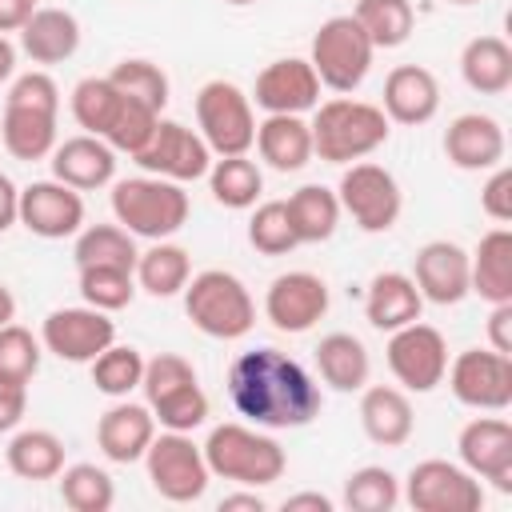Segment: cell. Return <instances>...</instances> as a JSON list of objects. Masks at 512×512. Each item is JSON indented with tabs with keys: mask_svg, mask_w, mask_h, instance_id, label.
Masks as SVG:
<instances>
[{
	"mask_svg": "<svg viewBox=\"0 0 512 512\" xmlns=\"http://www.w3.org/2000/svg\"><path fill=\"white\" fill-rule=\"evenodd\" d=\"M228 400L256 428H304L320 416L324 396L300 360L280 348H252L228 364Z\"/></svg>",
	"mask_w": 512,
	"mask_h": 512,
	"instance_id": "cell-1",
	"label": "cell"
},
{
	"mask_svg": "<svg viewBox=\"0 0 512 512\" xmlns=\"http://www.w3.org/2000/svg\"><path fill=\"white\" fill-rule=\"evenodd\" d=\"M308 128H312V152L328 164H356L376 148H384L392 132L380 104L352 96H332L316 104Z\"/></svg>",
	"mask_w": 512,
	"mask_h": 512,
	"instance_id": "cell-2",
	"label": "cell"
},
{
	"mask_svg": "<svg viewBox=\"0 0 512 512\" xmlns=\"http://www.w3.org/2000/svg\"><path fill=\"white\" fill-rule=\"evenodd\" d=\"M200 448H204L208 472L240 488H268L288 468L284 448L256 424H236V420L216 424Z\"/></svg>",
	"mask_w": 512,
	"mask_h": 512,
	"instance_id": "cell-3",
	"label": "cell"
},
{
	"mask_svg": "<svg viewBox=\"0 0 512 512\" xmlns=\"http://www.w3.org/2000/svg\"><path fill=\"white\" fill-rule=\"evenodd\" d=\"M192 200L184 184L164 176H128L112 180V216L120 228H128L140 240H168L188 224Z\"/></svg>",
	"mask_w": 512,
	"mask_h": 512,
	"instance_id": "cell-4",
	"label": "cell"
},
{
	"mask_svg": "<svg viewBox=\"0 0 512 512\" xmlns=\"http://www.w3.org/2000/svg\"><path fill=\"white\" fill-rule=\"evenodd\" d=\"M188 320L212 340H240L256 324V300L244 280L228 268H204L184 284Z\"/></svg>",
	"mask_w": 512,
	"mask_h": 512,
	"instance_id": "cell-5",
	"label": "cell"
},
{
	"mask_svg": "<svg viewBox=\"0 0 512 512\" xmlns=\"http://www.w3.org/2000/svg\"><path fill=\"white\" fill-rule=\"evenodd\" d=\"M372 40L368 32L356 24V16H328L316 36H312V52H308V64L316 68L320 76V88H332L340 96L356 92L372 68Z\"/></svg>",
	"mask_w": 512,
	"mask_h": 512,
	"instance_id": "cell-6",
	"label": "cell"
},
{
	"mask_svg": "<svg viewBox=\"0 0 512 512\" xmlns=\"http://www.w3.org/2000/svg\"><path fill=\"white\" fill-rule=\"evenodd\" d=\"M196 124L212 156H244L256 140L252 96L232 80H208L196 92Z\"/></svg>",
	"mask_w": 512,
	"mask_h": 512,
	"instance_id": "cell-7",
	"label": "cell"
},
{
	"mask_svg": "<svg viewBox=\"0 0 512 512\" xmlns=\"http://www.w3.org/2000/svg\"><path fill=\"white\" fill-rule=\"evenodd\" d=\"M144 468H148V480L152 488L172 500V504H192L208 492V460H204V448L188 436V432H160L152 436L148 452H144Z\"/></svg>",
	"mask_w": 512,
	"mask_h": 512,
	"instance_id": "cell-8",
	"label": "cell"
},
{
	"mask_svg": "<svg viewBox=\"0 0 512 512\" xmlns=\"http://www.w3.org/2000/svg\"><path fill=\"white\" fill-rule=\"evenodd\" d=\"M336 200H340V212H348L360 232H388L404 208L396 176L372 160H356L344 168Z\"/></svg>",
	"mask_w": 512,
	"mask_h": 512,
	"instance_id": "cell-9",
	"label": "cell"
},
{
	"mask_svg": "<svg viewBox=\"0 0 512 512\" xmlns=\"http://www.w3.org/2000/svg\"><path fill=\"white\" fill-rule=\"evenodd\" d=\"M400 496L416 512H480L484 480H476L464 464L452 460H420L412 464Z\"/></svg>",
	"mask_w": 512,
	"mask_h": 512,
	"instance_id": "cell-10",
	"label": "cell"
},
{
	"mask_svg": "<svg viewBox=\"0 0 512 512\" xmlns=\"http://www.w3.org/2000/svg\"><path fill=\"white\" fill-rule=\"evenodd\" d=\"M448 388L464 408L504 412L512 404V360L496 348H464L448 360Z\"/></svg>",
	"mask_w": 512,
	"mask_h": 512,
	"instance_id": "cell-11",
	"label": "cell"
},
{
	"mask_svg": "<svg viewBox=\"0 0 512 512\" xmlns=\"http://www.w3.org/2000/svg\"><path fill=\"white\" fill-rule=\"evenodd\" d=\"M388 368L396 376V384L404 392H432L436 384H444V372H448V344L440 336V328L432 324H404L388 336Z\"/></svg>",
	"mask_w": 512,
	"mask_h": 512,
	"instance_id": "cell-12",
	"label": "cell"
},
{
	"mask_svg": "<svg viewBox=\"0 0 512 512\" xmlns=\"http://www.w3.org/2000/svg\"><path fill=\"white\" fill-rule=\"evenodd\" d=\"M144 172L152 176H164V180H176V184H188V180H200L208 176L212 168V148L204 144V136L180 120H156L148 144L132 156Z\"/></svg>",
	"mask_w": 512,
	"mask_h": 512,
	"instance_id": "cell-13",
	"label": "cell"
},
{
	"mask_svg": "<svg viewBox=\"0 0 512 512\" xmlns=\"http://www.w3.org/2000/svg\"><path fill=\"white\" fill-rule=\"evenodd\" d=\"M112 340H116V320L92 304L56 308L40 324V344L68 364H92Z\"/></svg>",
	"mask_w": 512,
	"mask_h": 512,
	"instance_id": "cell-14",
	"label": "cell"
},
{
	"mask_svg": "<svg viewBox=\"0 0 512 512\" xmlns=\"http://www.w3.org/2000/svg\"><path fill=\"white\" fill-rule=\"evenodd\" d=\"M324 312H328V284L316 272H304V268L280 272L264 292V316L276 332L300 336L316 320H324Z\"/></svg>",
	"mask_w": 512,
	"mask_h": 512,
	"instance_id": "cell-15",
	"label": "cell"
},
{
	"mask_svg": "<svg viewBox=\"0 0 512 512\" xmlns=\"http://www.w3.org/2000/svg\"><path fill=\"white\" fill-rule=\"evenodd\" d=\"M456 452L476 480H488L496 492H512V424L508 420L500 416L468 420L456 436Z\"/></svg>",
	"mask_w": 512,
	"mask_h": 512,
	"instance_id": "cell-16",
	"label": "cell"
},
{
	"mask_svg": "<svg viewBox=\"0 0 512 512\" xmlns=\"http://www.w3.org/2000/svg\"><path fill=\"white\" fill-rule=\"evenodd\" d=\"M20 224L40 240L76 236L84 228V196L56 176L32 180L28 188H20Z\"/></svg>",
	"mask_w": 512,
	"mask_h": 512,
	"instance_id": "cell-17",
	"label": "cell"
},
{
	"mask_svg": "<svg viewBox=\"0 0 512 512\" xmlns=\"http://www.w3.org/2000/svg\"><path fill=\"white\" fill-rule=\"evenodd\" d=\"M252 100L256 108H264L268 116L272 112H284V116H304L320 104V76L316 68L304 60V56H284V60H272L260 68L256 76V88H252Z\"/></svg>",
	"mask_w": 512,
	"mask_h": 512,
	"instance_id": "cell-18",
	"label": "cell"
},
{
	"mask_svg": "<svg viewBox=\"0 0 512 512\" xmlns=\"http://www.w3.org/2000/svg\"><path fill=\"white\" fill-rule=\"evenodd\" d=\"M412 280L428 304H460L468 296V252L456 240H428L412 260Z\"/></svg>",
	"mask_w": 512,
	"mask_h": 512,
	"instance_id": "cell-19",
	"label": "cell"
},
{
	"mask_svg": "<svg viewBox=\"0 0 512 512\" xmlns=\"http://www.w3.org/2000/svg\"><path fill=\"white\" fill-rule=\"evenodd\" d=\"M444 156L460 172H492L504 164V128L488 112H464L444 132Z\"/></svg>",
	"mask_w": 512,
	"mask_h": 512,
	"instance_id": "cell-20",
	"label": "cell"
},
{
	"mask_svg": "<svg viewBox=\"0 0 512 512\" xmlns=\"http://www.w3.org/2000/svg\"><path fill=\"white\" fill-rule=\"evenodd\" d=\"M48 160H52V176L76 192H96L116 180V152L108 148V140L88 132L60 140Z\"/></svg>",
	"mask_w": 512,
	"mask_h": 512,
	"instance_id": "cell-21",
	"label": "cell"
},
{
	"mask_svg": "<svg viewBox=\"0 0 512 512\" xmlns=\"http://www.w3.org/2000/svg\"><path fill=\"white\" fill-rule=\"evenodd\" d=\"M156 436V416L148 404L136 400H116L100 420H96V444L112 464H136L144 460L148 444Z\"/></svg>",
	"mask_w": 512,
	"mask_h": 512,
	"instance_id": "cell-22",
	"label": "cell"
},
{
	"mask_svg": "<svg viewBox=\"0 0 512 512\" xmlns=\"http://www.w3.org/2000/svg\"><path fill=\"white\" fill-rule=\"evenodd\" d=\"M384 116L388 124H428L440 112V80L424 64H396L384 80Z\"/></svg>",
	"mask_w": 512,
	"mask_h": 512,
	"instance_id": "cell-23",
	"label": "cell"
},
{
	"mask_svg": "<svg viewBox=\"0 0 512 512\" xmlns=\"http://www.w3.org/2000/svg\"><path fill=\"white\" fill-rule=\"evenodd\" d=\"M360 428L372 444L380 448H400L408 444L416 416H412V400L404 388L396 384H364L360 388Z\"/></svg>",
	"mask_w": 512,
	"mask_h": 512,
	"instance_id": "cell-24",
	"label": "cell"
},
{
	"mask_svg": "<svg viewBox=\"0 0 512 512\" xmlns=\"http://www.w3.org/2000/svg\"><path fill=\"white\" fill-rule=\"evenodd\" d=\"M20 48L32 64H64L80 48V20L68 8H32L20 28Z\"/></svg>",
	"mask_w": 512,
	"mask_h": 512,
	"instance_id": "cell-25",
	"label": "cell"
},
{
	"mask_svg": "<svg viewBox=\"0 0 512 512\" xmlns=\"http://www.w3.org/2000/svg\"><path fill=\"white\" fill-rule=\"evenodd\" d=\"M424 296L408 272H376L364 292V316L380 332H396L412 320H420Z\"/></svg>",
	"mask_w": 512,
	"mask_h": 512,
	"instance_id": "cell-26",
	"label": "cell"
},
{
	"mask_svg": "<svg viewBox=\"0 0 512 512\" xmlns=\"http://www.w3.org/2000/svg\"><path fill=\"white\" fill-rule=\"evenodd\" d=\"M256 152L268 168L276 172H300L312 164V128L304 116H284V112H272L256 124Z\"/></svg>",
	"mask_w": 512,
	"mask_h": 512,
	"instance_id": "cell-27",
	"label": "cell"
},
{
	"mask_svg": "<svg viewBox=\"0 0 512 512\" xmlns=\"http://www.w3.org/2000/svg\"><path fill=\"white\" fill-rule=\"evenodd\" d=\"M468 292L488 304L512 300V232L492 228L480 236L476 252H468Z\"/></svg>",
	"mask_w": 512,
	"mask_h": 512,
	"instance_id": "cell-28",
	"label": "cell"
},
{
	"mask_svg": "<svg viewBox=\"0 0 512 512\" xmlns=\"http://www.w3.org/2000/svg\"><path fill=\"white\" fill-rule=\"evenodd\" d=\"M316 368H320V380L336 392H360L372 376V356L364 348L360 336L352 332H328L320 336L316 344Z\"/></svg>",
	"mask_w": 512,
	"mask_h": 512,
	"instance_id": "cell-29",
	"label": "cell"
},
{
	"mask_svg": "<svg viewBox=\"0 0 512 512\" xmlns=\"http://www.w3.org/2000/svg\"><path fill=\"white\" fill-rule=\"evenodd\" d=\"M460 76L480 96H500L512 88V48L504 36H472L460 52Z\"/></svg>",
	"mask_w": 512,
	"mask_h": 512,
	"instance_id": "cell-30",
	"label": "cell"
},
{
	"mask_svg": "<svg viewBox=\"0 0 512 512\" xmlns=\"http://www.w3.org/2000/svg\"><path fill=\"white\" fill-rule=\"evenodd\" d=\"M56 116L60 112H36V108H16V104H4V116H0V144L8 148V156L16 160H44L52 156V148L60 144L56 140Z\"/></svg>",
	"mask_w": 512,
	"mask_h": 512,
	"instance_id": "cell-31",
	"label": "cell"
},
{
	"mask_svg": "<svg viewBox=\"0 0 512 512\" xmlns=\"http://www.w3.org/2000/svg\"><path fill=\"white\" fill-rule=\"evenodd\" d=\"M4 460L20 480H56L64 472V440L48 428H20L8 440Z\"/></svg>",
	"mask_w": 512,
	"mask_h": 512,
	"instance_id": "cell-32",
	"label": "cell"
},
{
	"mask_svg": "<svg viewBox=\"0 0 512 512\" xmlns=\"http://www.w3.org/2000/svg\"><path fill=\"white\" fill-rule=\"evenodd\" d=\"M188 276H192V256L180 244L152 240V248H144L136 256V288H144L156 300H168V296L184 292Z\"/></svg>",
	"mask_w": 512,
	"mask_h": 512,
	"instance_id": "cell-33",
	"label": "cell"
},
{
	"mask_svg": "<svg viewBox=\"0 0 512 512\" xmlns=\"http://www.w3.org/2000/svg\"><path fill=\"white\" fill-rule=\"evenodd\" d=\"M284 208H288V220H292L300 244L332 240V232H336V224H340V216H344L336 192L324 188V184H304V188H296V192L284 200Z\"/></svg>",
	"mask_w": 512,
	"mask_h": 512,
	"instance_id": "cell-34",
	"label": "cell"
},
{
	"mask_svg": "<svg viewBox=\"0 0 512 512\" xmlns=\"http://www.w3.org/2000/svg\"><path fill=\"white\" fill-rule=\"evenodd\" d=\"M208 188H212V200L224 204V208H256L260 192H264V172L256 160L244 156H216L212 168H208Z\"/></svg>",
	"mask_w": 512,
	"mask_h": 512,
	"instance_id": "cell-35",
	"label": "cell"
},
{
	"mask_svg": "<svg viewBox=\"0 0 512 512\" xmlns=\"http://www.w3.org/2000/svg\"><path fill=\"white\" fill-rule=\"evenodd\" d=\"M72 256H76V268L108 264V268H128V272H136L140 248H136L132 232L120 228V224H88V228L76 232Z\"/></svg>",
	"mask_w": 512,
	"mask_h": 512,
	"instance_id": "cell-36",
	"label": "cell"
},
{
	"mask_svg": "<svg viewBox=\"0 0 512 512\" xmlns=\"http://www.w3.org/2000/svg\"><path fill=\"white\" fill-rule=\"evenodd\" d=\"M120 104H124V92H120L108 76H84V80L72 88V96H68L72 120H76L88 136H100V140H104V132L112 128Z\"/></svg>",
	"mask_w": 512,
	"mask_h": 512,
	"instance_id": "cell-37",
	"label": "cell"
},
{
	"mask_svg": "<svg viewBox=\"0 0 512 512\" xmlns=\"http://www.w3.org/2000/svg\"><path fill=\"white\" fill-rule=\"evenodd\" d=\"M352 16L368 32L372 48H400L416 24L412 0H356Z\"/></svg>",
	"mask_w": 512,
	"mask_h": 512,
	"instance_id": "cell-38",
	"label": "cell"
},
{
	"mask_svg": "<svg viewBox=\"0 0 512 512\" xmlns=\"http://www.w3.org/2000/svg\"><path fill=\"white\" fill-rule=\"evenodd\" d=\"M88 368H92L96 392H104V396H112V400H124V396L136 392L140 380H144V356H140V348L116 344V340H112Z\"/></svg>",
	"mask_w": 512,
	"mask_h": 512,
	"instance_id": "cell-39",
	"label": "cell"
},
{
	"mask_svg": "<svg viewBox=\"0 0 512 512\" xmlns=\"http://www.w3.org/2000/svg\"><path fill=\"white\" fill-rule=\"evenodd\" d=\"M56 480L72 512H108L116 504V484L100 464H68Z\"/></svg>",
	"mask_w": 512,
	"mask_h": 512,
	"instance_id": "cell-40",
	"label": "cell"
},
{
	"mask_svg": "<svg viewBox=\"0 0 512 512\" xmlns=\"http://www.w3.org/2000/svg\"><path fill=\"white\" fill-rule=\"evenodd\" d=\"M400 504V480L384 464H364L344 480V508L352 512H392Z\"/></svg>",
	"mask_w": 512,
	"mask_h": 512,
	"instance_id": "cell-41",
	"label": "cell"
},
{
	"mask_svg": "<svg viewBox=\"0 0 512 512\" xmlns=\"http://www.w3.org/2000/svg\"><path fill=\"white\" fill-rule=\"evenodd\" d=\"M80 296H84V304H92L100 312H120L136 296V272L88 264V268H80Z\"/></svg>",
	"mask_w": 512,
	"mask_h": 512,
	"instance_id": "cell-42",
	"label": "cell"
},
{
	"mask_svg": "<svg viewBox=\"0 0 512 512\" xmlns=\"http://www.w3.org/2000/svg\"><path fill=\"white\" fill-rule=\"evenodd\" d=\"M108 80H112L124 96H132V100H140V104H148V108H156V112H164V104H168V76H164L160 64H152V60H144V56L120 60V64L108 72Z\"/></svg>",
	"mask_w": 512,
	"mask_h": 512,
	"instance_id": "cell-43",
	"label": "cell"
},
{
	"mask_svg": "<svg viewBox=\"0 0 512 512\" xmlns=\"http://www.w3.org/2000/svg\"><path fill=\"white\" fill-rule=\"evenodd\" d=\"M148 408H152L156 424L168 428V432H192V428H200L208 420V396H204V388L196 380L148 400Z\"/></svg>",
	"mask_w": 512,
	"mask_h": 512,
	"instance_id": "cell-44",
	"label": "cell"
},
{
	"mask_svg": "<svg viewBox=\"0 0 512 512\" xmlns=\"http://www.w3.org/2000/svg\"><path fill=\"white\" fill-rule=\"evenodd\" d=\"M248 244L256 248V252H264V256H284V252H292L300 240H296V228H292V220H288V208H284V200H264V204H256V212H252V220H248Z\"/></svg>",
	"mask_w": 512,
	"mask_h": 512,
	"instance_id": "cell-45",
	"label": "cell"
},
{
	"mask_svg": "<svg viewBox=\"0 0 512 512\" xmlns=\"http://www.w3.org/2000/svg\"><path fill=\"white\" fill-rule=\"evenodd\" d=\"M40 356H44L40 336H32L28 328H20L12 320L0 324V380L28 384L40 372Z\"/></svg>",
	"mask_w": 512,
	"mask_h": 512,
	"instance_id": "cell-46",
	"label": "cell"
},
{
	"mask_svg": "<svg viewBox=\"0 0 512 512\" xmlns=\"http://www.w3.org/2000/svg\"><path fill=\"white\" fill-rule=\"evenodd\" d=\"M156 120H160V112H156V108H148V104H140V100L124 96V104H120V112H116L112 128L104 132V140H108V148H112V152H128V156H136V152L148 144V136H152Z\"/></svg>",
	"mask_w": 512,
	"mask_h": 512,
	"instance_id": "cell-47",
	"label": "cell"
},
{
	"mask_svg": "<svg viewBox=\"0 0 512 512\" xmlns=\"http://www.w3.org/2000/svg\"><path fill=\"white\" fill-rule=\"evenodd\" d=\"M192 380H196L192 360H184V356H176V352H160V356L144 360V380H140V388H144V400H156V396H164V392H172V388H180V384H192Z\"/></svg>",
	"mask_w": 512,
	"mask_h": 512,
	"instance_id": "cell-48",
	"label": "cell"
},
{
	"mask_svg": "<svg viewBox=\"0 0 512 512\" xmlns=\"http://www.w3.org/2000/svg\"><path fill=\"white\" fill-rule=\"evenodd\" d=\"M4 104L36 108V112H60V88H56V80H52L48 72L32 68V72H24V76H16V80H12V88H8V96H4Z\"/></svg>",
	"mask_w": 512,
	"mask_h": 512,
	"instance_id": "cell-49",
	"label": "cell"
},
{
	"mask_svg": "<svg viewBox=\"0 0 512 512\" xmlns=\"http://www.w3.org/2000/svg\"><path fill=\"white\" fill-rule=\"evenodd\" d=\"M480 208L496 220V224H508L512 220V172L504 164L492 168V176L484 180L480 188Z\"/></svg>",
	"mask_w": 512,
	"mask_h": 512,
	"instance_id": "cell-50",
	"label": "cell"
},
{
	"mask_svg": "<svg viewBox=\"0 0 512 512\" xmlns=\"http://www.w3.org/2000/svg\"><path fill=\"white\" fill-rule=\"evenodd\" d=\"M28 412V384L0 380V432H12Z\"/></svg>",
	"mask_w": 512,
	"mask_h": 512,
	"instance_id": "cell-51",
	"label": "cell"
},
{
	"mask_svg": "<svg viewBox=\"0 0 512 512\" xmlns=\"http://www.w3.org/2000/svg\"><path fill=\"white\" fill-rule=\"evenodd\" d=\"M488 348L496 352H512V300L508 304H492V316H488Z\"/></svg>",
	"mask_w": 512,
	"mask_h": 512,
	"instance_id": "cell-52",
	"label": "cell"
},
{
	"mask_svg": "<svg viewBox=\"0 0 512 512\" xmlns=\"http://www.w3.org/2000/svg\"><path fill=\"white\" fill-rule=\"evenodd\" d=\"M12 224H20V188L0 172V232H8Z\"/></svg>",
	"mask_w": 512,
	"mask_h": 512,
	"instance_id": "cell-53",
	"label": "cell"
},
{
	"mask_svg": "<svg viewBox=\"0 0 512 512\" xmlns=\"http://www.w3.org/2000/svg\"><path fill=\"white\" fill-rule=\"evenodd\" d=\"M32 0H0V36H8V32H20L24 28V20L32 16Z\"/></svg>",
	"mask_w": 512,
	"mask_h": 512,
	"instance_id": "cell-54",
	"label": "cell"
},
{
	"mask_svg": "<svg viewBox=\"0 0 512 512\" xmlns=\"http://www.w3.org/2000/svg\"><path fill=\"white\" fill-rule=\"evenodd\" d=\"M336 504L324 492H296L284 500V512H332Z\"/></svg>",
	"mask_w": 512,
	"mask_h": 512,
	"instance_id": "cell-55",
	"label": "cell"
},
{
	"mask_svg": "<svg viewBox=\"0 0 512 512\" xmlns=\"http://www.w3.org/2000/svg\"><path fill=\"white\" fill-rule=\"evenodd\" d=\"M220 512H264V496H260L256 488H248V492H228V496L220 500Z\"/></svg>",
	"mask_w": 512,
	"mask_h": 512,
	"instance_id": "cell-56",
	"label": "cell"
},
{
	"mask_svg": "<svg viewBox=\"0 0 512 512\" xmlns=\"http://www.w3.org/2000/svg\"><path fill=\"white\" fill-rule=\"evenodd\" d=\"M12 72H16V48H12L8 36H0V84H4Z\"/></svg>",
	"mask_w": 512,
	"mask_h": 512,
	"instance_id": "cell-57",
	"label": "cell"
},
{
	"mask_svg": "<svg viewBox=\"0 0 512 512\" xmlns=\"http://www.w3.org/2000/svg\"><path fill=\"white\" fill-rule=\"evenodd\" d=\"M16 316V296H12V288L0 280V324H8Z\"/></svg>",
	"mask_w": 512,
	"mask_h": 512,
	"instance_id": "cell-58",
	"label": "cell"
},
{
	"mask_svg": "<svg viewBox=\"0 0 512 512\" xmlns=\"http://www.w3.org/2000/svg\"><path fill=\"white\" fill-rule=\"evenodd\" d=\"M444 4H456V8H468V4H480V0H444Z\"/></svg>",
	"mask_w": 512,
	"mask_h": 512,
	"instance_id": "cell-59",
	"label": "cell"
},
{
	"mask_svg": "<svg viewBox=\"0 0 512 512\" xmlns=\"http://www.w3.org/2000/svg\"><path fill=\"white\" fill-rule=\"evenodd\" d=\"M224 4H236V8H244V4H256V0H224Z\"/></svg>",
	"mask_w": 512,
	"mask_h": 512,
	"instance_id": "cell-60",
	"label": "cell"
},
{
	"mask_svg": "<svg viewBox=\"0 0 512 512\" xmlns=\"http://www.w3.org/2000/svg\"><path fill=\"white\" fill-rule=\"evenodd\" d=\"M32 4H36V0H32Z\"/></svg>",
	"mask_w": 512,
	"mask_h": 512,
	"instance_id": "cell-61",
	"label": "cell"
}]
</instances>
